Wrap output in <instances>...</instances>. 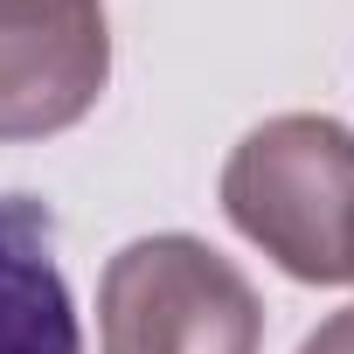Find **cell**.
I'll use <instances>...</instances> for the list:
<instances>
[{"instance_id":"6da1fadb","label":"cell","mask_w":354,"mask_h":354,"mask_svg":"<svg viewBox=\"0 0 354 354\" xmlns=\"http://www.w3.org/2000/svg\"><path fill=\"white\" fill-rule=\"evenodd\" d=\"M230 223L306 285H354V132L313 111L257 125L223 167Z\"/></svg>"},{"instance_id":"7a4b0ae2","label":"cell","mask_w":354,"mask_h":354,"mask_svg":"<svg viewBox=\"0 0 354 354\" xmlns=\"http://www.w3.org/2000/svg\"><path fill=\"white\" fill-rule=\"evenodd\" d=\"M104 354H257L264 306L250 278L195 236H139L97 285Z\"/></svg>"},{"instance_id":"3957f363","label":"cell","mask_w":354,"mask_h":354,"mask_svg":"<svg viewBox=\"0 0 354 354\" xmlns=\"http://www.w3.org/2000/svg\"><path fill=\"white\" fill-rule=\"evenodd\" d=\"M104 77V0H0V139H49L77 125Z\"/></svg>"},{"instance_id":"277c9868","label":"cell","mask_w":354,"mask_h":354,"mask_svg":"<svg viewBox=\"0 0 354 354\" xmlns=\"http://www.w3.org/2000/svg\"><path fill=\"white\" fill-rule=\"evenodd\" d=\"M0 354H84L56 271V223L28 195H0Z\"/></svg>"},{"instance_id":"5b68a950","label":"cell","mask_w":354,"mask_h":354,"mask_svg":"<svg viewBox=\"0 0 354 354\" xmlns=\"http://www.w3.org/2000/svg\"><path fill=\"white\" fill-rule=\"evenodd\" d=\"M299 354H354V313H333V319H326Z\"/></svg>"}]
</instances>
